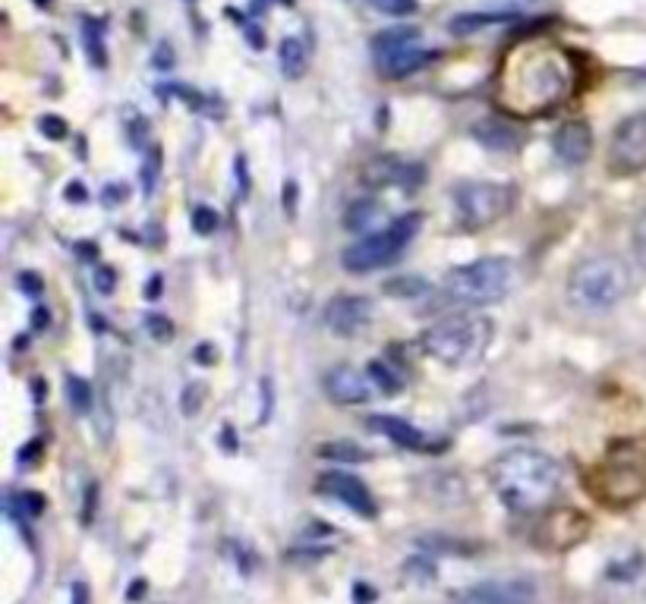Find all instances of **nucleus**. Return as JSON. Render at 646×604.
<instances>
[{
	"instance_id": "nucleus-19",
	"label": "nucleus",
	"mask_w": 646,
	"mask_h": 604,
	"mask_svg": "<svg viewBox=\"0 0 646 604\" xmlns=\"http://www.w3.org/2000/svg\"><path fill=\"white\" fill-rule=\"evenodd\" d=\"M277 67L287 79H300L310 67V55H306V44L300 38H284L281 48H277Z\"/></svg>"
},
{
	"instance_id": "nucleus-37",
	"label": "nucleus",
	"mask_w": 646,
	"mask_h": 604,
	"mask_svg": "<svg viewBox=\"0 0 646 604\" xmlns=\"http://www.w3.org/2000/svg\"><path fill=\"white\" fill-rule=\"evenodd\" d=\"M79 604H86V586L79 583Z\"/></svg>"
},
{
	"instance_id": "nucleus-27",
	"label": "nucleus",
	"mask_w": 646,
	"mask_h": 604,
	"mask_svg": "<svg viewBox=\"0 0 646 604\" xmlns=\"http://www.w3.org/2000/svg\"><path fill=\"white\" fill-rule=\"evenodd\" d=\"M215 227H218V215H215L208 205H203V208H196V211H193V230H196V234L208 237V234H215Z\"/></svg>"
},
{
	"instance_id": "nucleus-9",
	"label": "nucleus",
	"mask_w": 646,
	"mask_h": 604,
	"mask_svg": "<svg viewBox=\"0 0 646 604\" xmlns=\"http://www.w3.org/2000/svg\"><path fill=\"white\" fill-rule=\"evenodd\" d=\"M587 488L599 504L630 507L646 495V476L644 469H637L630 463H606V466L593 469L590 478H587Z\"/></svg>"
},
{
	"instance_id": "nucleus-2",
	"label": "nucleus",
	"mask_w": 646,
	"mask_h": 604,
	"mask_svg": "<svg viewBox=\"0 0 646 604\" xmlns=\"http://www.w3.org/2000/svg\"><path fill=\"white\" fill-rule=\"evenodd\" d=\"M489 482L508 511L539 513L561 492V466L542 450H508L492 459Z\"/></svg>"
},
{
	"instance_id": "nucleus-36",
	"label": "nucleus",
	"mask_w": 646,
	"mask_h": 604,
	"mask_svg": "<svg viewBox=\"0 0 646 604\" xmlns=\"http://www.w3.org/2000/svg\"><path fill=\"white\" fill-rule=\"evenodd\" d=\"M32 321H36V330H45V328H41V325H45V321H48V315H45V311L38 309V311H36V318H32Z\"/></svg>"
},
{
	"instance_id": "nucleus-3",
	"label": "nucleus",
	"mask_w": 646,
	"mask_h": 604,
	"mask_svg": "<svg viewBox=\"0 0 646 604\" xmlns=\"http://www.w3.org/2000/svg\"><path fill=\"white\" fill-rule=\"evenodd\" d=\"M496 325L480 311H458L435 321L423 334V349L448 368H470L486 359Z\"/></svg>"
},
{
	"instance_id": "nucleus-10",
	"label": "nucleus",
	"mask_w": 646,
	"mask_h": 604,
	"mask_svg": "<svg viewBox=\"0 0 646 604\" xmlns=\"http://www.w3.org/2000/svg\"><path fill=\"white\" fill-rule=\"evenodd\" d=\"M590 516L574 507H552L539 516L534 529V545L549 554H561V551L577 548L587 535H590Z\"/></svg>"
},
{
	"instance_id": "nucleus-20",
	"label": "nucleus",
	"mask_w": 646,
	"mask_h": 604,
	"mask_svg": "<svg viewBox=\"0 0 646 604\" xmlns=\"http://www.w3.org/2000/svg\"><path fill=\"white\" fill-rule=\"evenodd\" d=\"M473 136H477L489 151H515L517 142H520L515 129L505 127V123H496V120H482V123H477Z\"/></svg>"
},
{
	"instance_id": "nucleus-30",
	"label": "nucleus",
	"mask_w": 646,
	"mask_h": 604,
	"mask_svg": "<svg viewBox=\"0 0 646 604\" xmlns=\"http://www.w3.org/2000/svg\"><path fill=\"white\" fill-rule=\"evenodd\" d=\"M205 394H208V390H205V385H199V382L186 387L184 390V413L186 416H196V413H199V403L205 400Z\"/></svg>"
},
{
	"instance_id": "nucleus-14",
	"label": "nucleus",
	"mask_w": 646,
	"mask_h": 604,
	"mask_svg": "<svg viewBox=\"0 0 646 604\" xmlns=\"http://www.w3.org/2000/svg\"><path fill=\"white\" fill-rule=\"evenodd\" d=\"M319 495H329L334 501H341L344 507H351L353 513H360V516H375V501H372L370 488L360 482L356 476H348V473H325V476H319Z\"/></svg>"
},
{
	"instance_id": "nucleus-32",
	"label": "nucleus",
	"mask_w": 646,
	"mask_h": 604,
	"mask_svg": "<svg viewBox=\"0 0 646 604\" xmlns=\"http://www.w3.org/2000/svg\"><path fill=\"white\" fill-rule=\"evenodd\" d=\"M38 129H41V136H48V139H63V136H67V123H63L60 117H41V120H38Z\"/></svg>"
},
{
	"instance_id": "nucleus-4",
	"label": "nucleus",
	"mask_w": 646,
	"mask_h": 604,
	"mask_svg": "<svg viewBox=\"0 0 646 604\" xmlns=\"http://www.w3.org/2000/svg\"><path fill=\"white\" fill-rule=\"evenodd\" d=\"M630 294V268L618 256H590L568 275V299L584 311H609Z\"/></svg>"
},
{
	"instance_id": "nucleus-34",
	"label": "nucleus",
	"mask_w": 646,
	"mask_h": 604,
	"mask_svg": "<svg viewBox=\"0 0 646 604\" xmlns=\"http://www.w3.org/2000/svg\"><path fill=\"white\" fill-rule=\"evenodd\" d=\"M32 277H36V275H22V280H19V287H22V290L29 287L32 294H38V280H32Z\"/></svg>"
},
{
	"instance_id": "nucleus-31",
	"label": "nucleus",
	"mask_w": 646,
	"mask_h": 604,
	"mask_svg": "<svg viewBox=\"0 0 646 604\" xmlns=\"http://www.w3.org/2000/svg\"><path fill=\"white\" fill-rule=\"evenodd\" d=\"M634 256L646 268V215H640L634 224Z\"/></svg>"
},
{
	"instance_id": "nucleus-35",
	"label": "nucleus",
	"mask_w": 646,
	"mask_h": 604,
	"mask_svg": "<svg viewBox=\"0 0 646 604\" xmlns=\"http://www.w3.org/2000/svg\"><path fill=\"white\" fill-rule=\"evenodd\" d=\"M67 196H70V199H86V189H82V186H70Z\"/></svg>"
},
{
	"instance_id": "nucleus-5",
	"label": "nucleus",
	"mask_w": 646,
	"mask_h": 604,
	"mask_svg": "<svg viewBox=\"0 0 646 604\" xmlns=\"http://www.w3.org/2000/svg\"><path fill=\"white\" fill-rule=\"evenodd\" d=\"M517 268L511 258H477L470 265H461L444 275L442 294L448 303L461 306H492L515 290Z\"/></svg>"
},
{
	"instance_id": "nucleus-12",
	"label": "nucleus",
	"mask_w": 646,
	"mask_h": 604,
	"mask_svg": "<svg viewBox=\"0 0 646 604\" xmlns=\"http://www.w3.org/2000/svg\"><path fill=\"white\" fill-rule=\"evenodd\" d=\"M461 604H536L534 580H486L480 586H470L463 592Z\"/></svg>"
},
{
	"instance_id": "nucleus-38",
	"label": "nucleus",
	"mask_w": 646,
	"mask_h": 604,
	"mask_svg": "<svg viewBox=\"0 0 646 604\" xmlns=\"http://www.w3.org/2000/svg\"><path fill=\"white\" fill-rule=\"evenodd\" d=\"M281 3H287V7H291V3H294V0H281Z\"/></svg>"
},
{
	"instance_id": "nucleus-13",
	"label": "nucleus",
	"mask_w": 646,
	"mask_h": 604,
	"mask_svg": "<svg viewBox=\"0 0 646 604\" xmlns=\"http://www.w3.org/2000/svg\"><path fill=\"white\" fill-rule=\"evenodd\" d=\"M372 321V303L366 296H334L325 306V325L337 337H356Z\"/></svg>"
},
{
	"instance_id": "nucleus-11",
	"label": "nucleus",
	"mask_w": 646,
	"mask_h": 604,
	"mask_svg": "<svg viewBox=\"0 0 646 604\" xmlns=\"http://www.w3.org/2000/svg\"><path fill=\"white\" fill-rule=\"evenodd\" d=\"M609 170L615 177H634L646 170V113L625 117L609 142Z\"/></svg>"
},
{
	"instance_id": "nucleus-8",
	"label": "nucleus",
	"mask_w": 646,
	"mask_h": 604,
	"mask_svg": "<svg viewBox=\"0 0 646 604\" xmlns=\"http://www.w3.org/2000/svg\"><path fill=\"white\" fill-rule=\"evenodd\" d=\"M372 48H375V67L385 79H404V76L417 73L432 57V51L423 48L420 32L407 29V26L382 32L372 41Z\"/></svg>"
},
{
	"instance_id": "nucleus-21",
	"label": "nucleus",
	"mask_w": 646,
	"mask_h": 604,
	"mask_svg": "<svg viewBox=\"0 0 646 604\" xmlns=\"http://www.w3.org/2000/svg\"><path fill=\"white\" fill-rule=\"evenodd\" d=\"M67 400H70V409L74 413H89L92 409V387L86 378H79V375H70L67 378Z\"/></svg>"
},
{
	"instance_id": "nucleus-25",
	"label": "nucleus",
	"mask_w": 646,
	"mask_h": 604,
	"mask_svg": "<svg viewBox=\"0 0 646 604\" xmlns=\"http://www.w3.org/2000/svg\"><path fill=\"white\" fill-rule=\"evenodd\" d=\"M375 215H379V208L372 201H360L356 208L348 211V230H366Z\"/></svg>"
},
{
	"instance_id": "nucleus-23",
	"label": "nucleus",
	"mask_w": 646,
	"mask_h": 604,
	"mask_svg": "<svg viewBox=\"0 0 646 604\" xmlns=\"http://www.w3.org/2000/svg\"><path fill=\"white\" fill-rule=\"evenodd\" d=\"M319 457L325 459H344V463H363L370 459V454L356 444H344V440H332V444H322L319 447Z\"/></svg>"
},
{
	"instance_id": "nucleus-24",
	"label": "nucleus",
	"mask_w": 646,
	"mask_h": 604,
	"mask_svg": "<svg viewBox=\"0 0 646 604\" xmlns=\"http://www.w3.org/2000/svg\"><path fill=\"white\" fill-rule=\"evenodd\" d=\"M356 3H366L372 10L388 13V17H410L417 10V0H356Z\"/></svg>"
},
{
	"instance_id": "nucleus-26",
	"label": "nucleus",
	"mask_w": 646,
	"mask_h": 604,
	"mask_svg": "<svg viewBox=\"0 0 646 604\" xmlns=\"http://www.w3.org/2000/svg\"><path fill=\"white\" fill-rule=\"evenodd\" d=\"M385 294L391 296H420L425 294V284L420 277H401V280H388Z\"/></svg>"
},
{
	"instance_id": "nucleus-6",
	"label": "nucleus",
	"mask_w": 646,
	"mask_h": 604,
	"mask_svg": "<svg viewBox=\"0 0 646 604\" xmlns=\"http://www.w3.org/2000/svg\"><path fill=\"white\" fill-rule=\"evenodd\" d=\"M420 224H423V215H420V211H410V215L394 218L388 227H382L379 234H372V237L360 239V242L351 246V249H344L341 265H344L351 275H370V271L385 268V265L401 258V253L410 246V239L417 237Z\"/></svg>"
},
{
	"instance_id": "nucleus-1",
	"label": "nucleus",
	"mask_w": 646,
	"mask_h": 604,
	"mask_svg": "<svg viewBox=\"0 0 646 604\" xmlns=\"http://www.w3.org/2000/svg\"><path fill=\"white\" fill-rule=\"evenodd\" d=\"M499 82L505 108L517 117H539L577 92V63L558 44L530 41L505 60Z\"/></svg>"
},
{
	"instance_id": "nucleus-28",
	"label": "nucleus",
	"mask_w": 646,
	"mask_h": 604,
	"mask_svg": "<svg viewBox=\"0 0 646 604\" xmlns=\"http://www.w3.org/2000/svg\"><path fill=\"white\" fill-rule=\"evenodd\" d=\"M370 372H372V378H375V385L382 387L385 394H394V390H401V385H404V382H401V378H398L394 372H388V368L382 366V363H372Z\"/></svg>"
},
{
	"instance_id": "nucleus-7",
	"label": "nucleus",
	"mask_w": 646,
	"mask_h": 604,
	"mask_svg": "<svg viewBox=\"0 0 646 604\" xmlns=\"http://www.w3.org/2000/svg\"><path fill=\"white\" fill-rule=\"evenodd\" d=\"M458 220L467 230H486L515 208V189L499 184H461L454 189Z\"/></svg>"
},
{
	"instance_id": "nucleus-17",
	"label": "nucleus",
	"mask_w": 646,
	"mask_h": 604,
	"mask_svg": "<svg viewBox=\"0 0 646 604\" xmlns=\"http://www.w3.org/2000/svg\"><path fill=\"white\" fill-rule=\"evenodd\" d=\"M370 425L379 432V435L391 438L398 447H404V450H432V447H435L417 425L398 419V416H385V413H382V416H370Z\"/></svg>"
},
{
	"instance_id": "nucleus-22",
	"label": "nucleus",
	"mask_w": 646,
	"mask_h": 604,
	"mask_svg": "<svg viewBox=\"0 0 646 604\" xmlns=\"http://www.w3.org/2000/svg\"><path fill=\"white\" fill-rule=\"evenodd\" d=\"M499 22H508V17H501V13H496V17H489V13H467V17H458L451 19V32L454 36H470V32H477V29H486V26H499Z\"/></svg>"
},
{
	"instance_id": "nucleus-15",
	"label": "nucleus",
	"mask_w": 646,
	"mask_h": 604,
	"mask_svg": "<svg viewBox=\"0 0 646 604\" xmlns=\"http://www.w3.org/2000/svg\"><path fill=\"white\" fill-rule=\"evenodd\" d=\"M325 394L337 406H360L372 397V385L353 366H334L325 372Z\"/></svg>"
},
{
	"instance_id": "nucleus-29",
	"label": "nucleus",
	"mask_w": 646,
	"mask_h": 604,
	"mask_svg": "<svg viewBox=\"0 0 646 604\" xmlns=\"http://www.w3.org/2000/svg\"><path fill=\"white\" fill-rule=\"evenodd\" d=\"M146 328L151 337H158V340H170L174 337V325L167 321L165 315H146Z\"/></svg>"
},
{
	"instance_id": "nucleus-16",
	"label": "nucleus",
	"mask_w": 646,
	"mask_h": 604,
	"mask_svg": "<svg viewBox=\"0 0 646 604\" xmlns=\"http://www.w3.org/2000/svg\"><path fill=\"white\" fill-rule=\"evenodd\" d=\"M552 148L558 155V161L565 165H584L593 151V129L584 120H571L565 127H558L552 136Z\"/></svg>"
},
{
	"instance_id": "nucleus-33",
	"label": "nucleus",
	"mask_w": 646,
	"mask_h": 604,
	"mask_svg": "<svg viewBox=\"0 0 646 604\" xmlns=\"http://www.w3.org/2000/svg\"><path fill=\"white\" fill-rule=\"evenodd\" d=\"M95 287H98L101 294H111V290H114V271H111V268H101V271H98V277H95Z\"/></svg>"
},
{
	"instance_id": "nucleus-18",
	"label": "nucleus",
	"mask_w": 646,
	"mask_h": 604,
	"mask_svg": "<svg viewBox=\"0 0 646 604\" xmlns=\"http://www.w3.org/2000/svg\"><path fill=\"white\" fill-rule=\"evenodd\" d=\"M370 186H417L420 184V167L401 165L394 158H375L363 170Z\"/></svg>"
}]
</instances>
